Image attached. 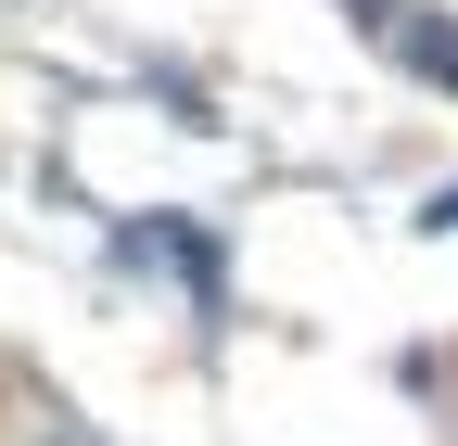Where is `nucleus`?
Returning a JSON list of instances; mask_svg holds the SVG:
<instances>
[{"mask_svg": "<svg viewBox=\"0 0 458 446\" xmlns=\"http://www.w3.org/2000/svg\"><path fill=\"white\" fill-rule=\"evenodd\" d=\"M408 64H420V77H445V90H458V39H445V26H408Z\"/></svg>", "mask_w": 458, "mask_h": 446, "instance_id": "nucleus-1", "label": "nucleus"}]
</instances>
